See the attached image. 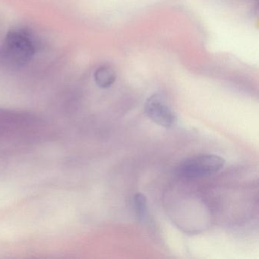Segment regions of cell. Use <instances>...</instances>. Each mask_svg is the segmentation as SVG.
Instances as JSON below:
<instances>
[{
  "instance_id": "obj_1",
  "label": "cell",
  "mask_w": 259,
  "mask_h": 259,
  "mask_svg": "<svg viewBox=\"0 0 259 259\" xmlns=\"http://www.w3.org/2000/svg\"><path fill=\"white\" fill-rule=\"evenodd\" d=\"M34 53L35 47L27 33L11 31L0 49V60L8 67H22L31 60Z\"/></svg>"
},
{
  "instance_id": "obj_2",
  "label": "cell",
  "mask_w": 259,
  "mask_h": 259,
  "mask_svg": "<svg viewBox=\"0 0 259 259\" xmlns=\"http://www.w3.org/2000/svg\"><path fill=\"white\" fill-rule=\"evenodd\" d=\"M224 164L225 160L219 156L201 154L182 162L177 168V172L184 178H201L217 174L223 169Z\"/></svg>"
},
{
  "instance_id": "obj_3",
  "label": "cell",
  "mask_w": 259,
  "mask_h": 259,
  "mask_svg": "<svg viewBox=\"0 0 259 259\" xmlns=\"http://www.w3.org/2000/svg\"><path fill=\"white\" fill-rule=\"evenodd\" d=\"M145 111L149 119L160 126L171 128L177 123V116L160 95H152L147 100Z\"/></svg>"
},
{
  "instance_id": "obj_4",
  "label": "cell",
  "mask_w": 259,
  "mask_h": 259,
  "mask_svg": "<svg viewBox=\"0 0 259 259\" xmlns=\"http://www.w3.org/2000/svg\"><path fill=\"white\" fill-rule=\"evenodd\" d=\"M116 72L110 66H101L95 72V82L102 89L110 87L116 81Z\"/></svg>"
},
{
  "instance_id": "obj_5",
  "label": "cell",
  "mask_w": 259,
  "mask_h": 259,
  "mask_svg": "<svg viewBox=\"0 0 259 259\" xmlns=\"http://www.w3.org/2000/svg\"><path fill=\"white\" fill-rule=\"evenodd\" d=\"M135 212L139 221H143L148 213V201L145 195L137 193L135 195L134 199Z\"/></svg>"
}]
</instances>
